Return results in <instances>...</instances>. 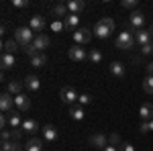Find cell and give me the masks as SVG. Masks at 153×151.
Here are the masks:
<instances>
[{"mask_svg":"<svg viewBox=\"0 0 153 151\" xmlns=\"http://www.w3.org/2000/svg\"><path fill=\"white\" fill-rule=\"evenodd\" d=\"M35 31L31 29V27H19L16 31H14V39H16V43L23 47V45H29V43H33L35 41Z\"/></svg>","mask_w":153,"mask_h":151,"instance_id":"obj_1","label":"cell"},{"mask_svg":"<svg viewBox=\"0 0 153 151\" xmlns=\"http://www.w3.org/2000/svg\"><path fill=\"white\" fill-rule=\"evenodd\" d=\"M114 45H117L118 49H123V51H129V49H133V47H135V35H133V33H129V31L125 29L123 33H118Z\"/></svg>","mask_w":153,"mask_h":151,"instance_id":"obj_2","label":"cell"},{"mask_svg":"<svg viewBox=\"0 0 153 151\" xmlns=\"http://www.w3.org/2000/svg\"><path fill=\"white\" fill-rule=\"evenodd\" d=\"M59 98H61V102H63V104L74 106L76 102H78V98H80V96H78V92H76L71 86H63V88H61V92H59Z\"/></svg>","mask_w":153,"mask_h":151,"instance_id":"obj_3","label":"cell"},{"mask_svg":"<svg viewBox=\"0 0 153 151\" xmlns=\"http://www.w3.org/2000/svg\"><path fill=\"white\" fill-rule=\"evenodd\" d=\"M90 39H92V31H90V29H86V27H80V29L74 33V41H76V45L90 43Z\"/></svg>","mask_w":153,"mask_h":151,"instance_id":"obj_4","label":"cell"},{"mask_svg":"<svg viewBox=\"0 0 153 151\" xmlns=\"http://www.w3.org/2000/svg\"><path fill=\"white\" fill-rule=\"evenodd\" d=\"M68 55H70L71 61H78V63H80V61H84V59H88V51H86L82 45H74V47H70Z\"/></svg>","mask_w":153,"mask_h":151,"instance_id":"obj_5","label":"cell"},{"mask_svg":"<svg viewBox=\"0 0 153 151\" xmlns=\"http://www.w3.org/2000/svg\"><path fill=\"white\" fill-rule=\"evenodd\" d=\"M88 143L94 147V149H104V147H108V137L106 135H102V133H96V135H92L90 139H88Z\"/></svg>","mask_w":153,"mask_h":151,"instance_id":"obj_6","label":"cell"},{"mask_svg":"<svg viewBox=\"0 0 153 151\" xmlns=\"http://www.w3.org/2000/svg\"><path fill=\"white\" fill-rule=\"evenodd\" d=\"M14 106H16L19 112H25V110L31 108V98L27 94H19V96H14Z\"/></svg>","mask_w":153,"mask_h":151,"instance_id":"obj_7","label":"cell"},{"mask_svg":"<svg viewBox=\"0 0 153 151\" xmlns=\"http://www.w3.org/2000/svg\"><path fill=\"white\" fill-rule=\"evenodd\" d=\"M110 33H112V29H108V25H104L102 21L94 25V37H98V39H108Z\"/></svg>","mask_w":153,"mask_h":151,"instance_id":"obj_8","label":"cell"},{"mask_svg":"<svg viewBox=\"0 0 153 151\" xmlns=\"http://www.w3.org/2000/svg\"><path fill=\"white\" fill-rule=\"evenodd\" d=\"M12 106H14L12 94L2 92V96H0V108H2V112H12Z\"/></svg>","mask_w":153,"mask_h":151,"instance_id":"obj_9","label":"cell"},{"mask_svg":"<svg viewBox=\"0 0 153 151\" xmlns=\"http://www.w3.org/2000/svg\"><path fill=\"white\" fill-rule=\"evenodd\" d=\"M133 35H135V43H139L141 47H145L147 43H151V41H153L151 33H149V31H143V29H139V31H135Z\"/></svg>","mask_w":153,"mask_h":151,"instance_id":"obj_10","label":"cell"},{"mask_svg":"<svg viewBox=\"0 0 153 151\" xmlns=\"http://www.w3.org/2000/svg\"><path fill=\"white\" fill-rule=\"evenodd\" d=\"M29 27L35 31L37 35L45 29V16H41V14H35V16H31V21H29Z\"/></svg>","mask_w":153,"mask_h":151,"instance_id":"obj_11","label":"cell"},{"mask_svg":"<svg viewBox=\"0 0 153 151\" xmlns=\"http://www.w3.org/2000/svg\"><path fill=\"white\" fill-rule=\"evenodd\" d=\"M78 23H80V16H78V14H68V16H65V21H63V25H65V31H74V33H76V31H78V29H80V27H78Z\"/></svg>","mask_w":153,"mask_h":151,"instance_id":"obj_12","label":"cell"},{"mask_svg":"<svg viewBox=\"0 0 153 151\" xmlns=\"http://www.w3.org/2000/svg\"><path fill=\"white\" fill-rule=\"evenodd\" d=\"M23 88H25V84H23V82H19V80H10L8 84H6V92L14 94V96L23 94Z\"/></svg>","mask_w":153,"mask_h":151,"instance_id":"obj_13","label":"cell"},{"mask_svg":"<svg viewBox=\"0 0 153 151\" xmlns=\"http://www.w3.org/2000/svg\"><path fill=\"white\" fill-rule=\"evenodd\" d=\"M108 70H110V76H114V78H118V80L125 78V65H123L120 61H112Z\"/></svg>","mask_w":153,"mask_h":151,"instance_id":"obj_14","label":"cell"},{"mask_svg":"<svg viewBox=\"0 0 153 151\" xmlns=\"http://www.w3.org/2000/svg\"><path fill=\"white\" fill-rule=\"evenodd\" d=\"M25 88H27V90H31V92H37V90L41 88V82H39L37 76L31 74V76H27V78H25Z\"/></svg>","mask_w":153,"mask_h":151,"instance_id":"obj_15","label":"cell"},{"mask_svg":"<svg viewBox=\"0 0 153 151\" xmlns=\"http://www.w3.org/2000/svg\"><path fill=\"white\" fill-rule=\"evenodd\" d=\"M33 45H35V49L41 53L43 49H47V47H49V37L43 35V33H39V35L35 37V41H33Z\"/></svg>","mask_w":153,"mask_h":151,"instance_id":"obj_16","label":"cell"},{"mask_svg":"<svg viewBox=\"0 0 153 151\" xmlns=\"http://www.w3.org/2000/svg\"><path fill=\"white\" fill-rule=\"evenodd\" d=\"M43 139L49 141V143L57 141V129L53 127V125H45V127H43Z\"/></svg>","mask_w":153,"mask_h":151,"instance_id":"obj_17","label":"cell"},{"mask_svg":"<svg viewBox=\"0 0 153 151\" xmlns=\"http://www.w3.org/2000/svg\"><path fill=\"white\" fill-rule=\"evenodd\" d=\"M6 115H8V127H10V129H21L23 121H21L19 110H12V112H6Z\"/></svg>","mask_w":153,"mask_h":151,"instance_id":"obj_18","label":"cell"},{"mask_svg":"<svg viewBox=\"0 0 153 151\" xmlns=\"http://www.w3.org/2000/svg\"><path fill=\"white\" fill-rule=\"evenodd\" d=\"M139 115H141L143 121H153V104L151 102H145L139 108Z\"/></svg>","mask_w":153,"mask_h":151,"instance_id":"obj_19","label":"cell"},{"mask_svg":"<svg viewBox=\"0 0 153 151\" xmlns=\"http://www.w3.org/2000/svg\"><path fill=\"white\" fill-rule=\"evenodd\" d=\"M2 47H4V53H10V55H14L16 51H21V45L16 43V39H6Z\"/></svg>","mask_w":153,"mask_h":151,"instance_id":"obj_20","label":"cell"},{"mask_svg":"<svg viewBox=\"0 0 153 151\" xmlns=\"http://www.w3.org/2000/svg\"><path fill=\"white\" fill-rule=\"evenodd\" d=\"M70 116L74 121H82L84 116H86V112H84V108L80 104H74V106H70Z\"/></svg>","mask_w":153,"mask_h":151,"instance_id":"obj_21","label":"cell"},{"mask_svg":"<svg viewBox=\"0 0 153 151\" xmlns=\"http://www.w3.org/2000/svg\"><path fill=\"white\" fill-rule=\"evenodd\" d=\"M31 65L33 68H45L47 65V55L45 53H37L35 57H31Z\"/></svg>","mask_w":153,"mask_h":151,"instance_id":"obj_22","label":"cell"},{"mask_svg":"<svg viewBox=\"0 0 153 151\" xmlns=\"http://www.w3.org/2000/svg\"><path fill=\"white\" fill-rule=\"evenodd\" d=\"M0 63H2V70H10L12 65L16 63V59H14V55H10V53H2Z\"/></svg>","mask_w":153,"mask_h":151,"instance_id":"obj_23","label":"cell"},{"mask_svg":"<svg viewBox=\"0 0 153 151\" xmlns=\"http://www.w3.org/2000/svg\"><path fill=\"white\" fill-rule=\"evenodd\" d=\"M25 147H27V151H43V141L33 137V139H29V143Z\"/></svg>","mask_w":153,"mask_h":151,"instance_id":"obj_24","label":"cell"},{"mask_svg":"<svg viewBox=\"0 0 153 151\" xmlns=\"http://www.w3.org/2000/svg\"><path fill=\"white\" fill-rule=\"evenodd\" d=\"M84 6H86L84 0H70V2H68V8H70L71 14H78L80 10H84Z\"/></svg>","mask_w":153,"mask_h":151,"instance_id":"obj_25","label":"cell"},{"mask_svg":"<svg viewBox=\"0 0 153 151\" xmlns=\"http://www.w3.org/2000/svg\"><path fill=\"white\" fill-rule=\"evenodd\" d=\"M21 129H23V131H27V133H37L39 125H37V121H33V118H27V121H23Z\"/></svg>","mask_w":153,"mask_h":151,"instance_id":"obj_26","label":"cell"},{"mask_svg":"<svg viewBox=\"0 0 153 151\" xmlns=\"http://www.w3.org/2000/svg\"><path fill=\"white\" fill-rule=\"evenodd\" d=\"M51 12H53L55 16H68V14H70V8H68V4L61 2V4H55V6L51 8Z\"/></svg>","mask_w":153,"mask_h":151,"instance_id":"obj_27","label":"cell"},{"mask_svg":"<svg viewBox=\"0 0 153 151\" xmlns=\"http://www.w3.org/2000/svg\"><path fill=\"white\" fill-rule=\"evenodd\" d=\"M21 143L19 141H2V151H21Z\"/></svg>","mask_w":153,"mask_h":151,"instance_id":"obj_28","label":"cell"},{"mask_svg":"<svg viewBox=\"0 0 153 151\" xmlns=\"http://www.w3.org/2000/svg\"><path fill=\"white\" fill-rule=\"evenodd\" d=\"M88 59H90L92 63H100V61H102V53H100L98 49H90V51H88Z\"/></svg>","mask_w":153,"mask_h":151,"instance_id":"obj_29","label":"cell"},{"mask_svg":"<svg viewBox=\"0 0 153 151\" xmlns=\"http://www.w3.org/2000/svg\"><path fill=\"white\" fill-rule=\"evenodd\" d=\"M143 90L147 94H153V76H145V80H143Z\"/></svg>","mask_w":153,"mask_h":151,"instance_id":"obj_30","label":"cell"},{"mask_svg":"<svg viewBox=\"0 0 153 151\" xmlns=\"http://www.w3.org/2000/svg\"><path fill=\"white\" fill-rule=\"evenodd\" d=\"M94 102V98H92V94H80V98H78V104L80 106H88Z\"/></svg>","mask_w":153,"mask_h":151,"instance_id":"obj_31","label":"cell"},{"mask_svg":"<svg viewBox=\"0 0 153 151\" xmlns=\"http://www.w3.org/2000/svg\"><path fill=\"white\" fill-rule=\"evenodd\" d=\"M21 51H23V53H27L29 57H35L37 53H39V51L35 49V45H33V43H29V45H23V47H21Z\"/></svg>","mask_w":153,"mask_h":151,"instance_id":"obj_32","label":"cell"},{"mask_svg":"<svg viewBox=\"0 0 153 151\" xmlns=\"http://www.w3.org/2000/svg\"><path fill=\"white\" fill-rule=\"evenodd\" d=\"M120 6H123V8H127V10H137L139 2H137V0H123V2H120Z\"/></svg>","mask_w":153,"mask_h":151,"instance_id":"obj_33","label":"cell"},{"mask_svg":"<svg viewBox=\"0 0 153 151\" xmlns=\"http://www.w3.org/2000/svg\"><path fill=\"white\" fill-rule=\"evenodd\" d=\"M108 145H112V147L120 145V137H118L117 133H112V135H110V139H108Z\"/></svg>","mask_w":153,"mask_h":151,"instance_id":"obj_34","label":"cell"},{"mask_svg":"<svg viewBox=\"0 0 153 151\" xmlns=\"http://www.w3.org/2000/svg\"><path fill=\"white\" fill-rule=\"evenodd\" d=\"M12 6L14 8H27L29 6V0H12Z\"/></svg>","mask_w":153,"mask_h":151,"instance_id":"obj_35","label":"cell"},{"mask_svg":"<svg viewBox=\"0 0 153 151\" xmlns=\"http://www.w3.org/2000/svg\"><path fill=\"white\" fill-rule=\"evenodd\" d=\"M141 53H143V55H151V53H153V41H151V43H147L145 47H141Z\"/></svg>","mask_w":153,"mask_h":151,"instance_id":"obj_36","label":"cell"},{"mask_svg":"<svg viewBox=\"0 0 153 151\" xmlns=\"http://www.w3.org/2000/svg\"><path fill=\"white\" fill-rule=\"evenodd\" d=\"M118 151H135V147H133L131 143H120V145H118Z\"/></svg>","mask_w":153,"mask_h":151,"instance_id":"obj_37","label":"cell"},{"mask_svg":"<svg viewBox=\"0 0 153 151\" xmlns=\"http://www.w3.org/2000/svg\"><path fill=\"white\" fill-rule=\"evenodd\" d=\"M23 135V129H12V141H19Z\"/></svg>","mask_w":153,"mask_h":151,"instance_id":"obj_38","label":"cell"},{"mask_svg":"<svg viewBox=\"0 0 153 151\" xmlns=\"http://www.w3.org/2000/svg\"><path fill=\"white\" fill-rule=\"evenodd\" d=\"M0 137H2V141H10L12 133H10V131H6V129H2V133H0Z\"/></svg>","mask_w":153,"mask_h":151,"instance_id":"obj_39","label":"cell"},{"mask_svg":"<svg viewBox=\"0 0 153 151\" xmlns=\"http://www.w3.org/2000/svg\"><path fill=\"white\" fill-rule=\"evenodd\" d=\"M139 131H141V133H149V123H147V121H141V125H139Z\"/></svg>","mask_w":153,"mask_h":151,"instance_id":"obj_40","label":"cell"},{"mask_svg":"<svg viewBox=\"0 0 153 151\" xmlns=\"http://www.w3.org/2000/svg\"><path fill=\"white\" fill-rule=\"evenodd\" d=\"M51 29H53V31H61V29H65V25L59 23V21H55V23L51 25Z\"/></svg>","mask_w":153,"mask_h":151,"instance_id":"obj_41","label":"cell"},{"mask_svg":"<svg viewBox=\"0 0 153 151\" xmlns=\"http://www.w3.org/2000/svg\"><path fill=\"white\" fill-rule=\"evenodd\" d=\"M6 125H8V115H2V116H0V127L4 129Z\"/></svg>","mask_w":153,"mask_h":151,"instance_id":"obj_42","label":"cell"},{"mask_svg":"<svg viewBox=\"0 0 153 151\" xmlns=\"http://www.w3.org/2000/svg\"><path fill=\"white\" fill-rule=\"evenodd\" d=\"M147 76H153V61L147 63Z\"/></svg>","mask_w":153,"mask_h":151,"instance_id":"obj_43","label":"cell"},{"mask_svg":"<svg viewBox=\"0 0 153 151\" xmlns=\"http://www.w3.org/2000/svg\"><path fill=\"white\" fill-rule=\"evenodd\" d=\"M102 151H118V147H112V145H108V147H104Z\"/></svg>","mask_w":153,"mask_h":151,"instance_id":"obj_44","label":"cell"},{"mask_svg":"<svg viewBox=\"0 0 153 151\" xmlns=\"http://www.w3.org/2000/svg\"><path fill=\"white\" fill-rule=\"evenodd\" d=\"M147 123H149V133H151L153 131V121H147Z\"/></svg>","mask_w":153,"mask_h":151,"instance_id":"obj_45","label":"cell"},{"mask_svg":"<svg viewBox=\"0 0 153 151\" xmlns=\"http://www.w3.org/2000/svg\"><path fill=\"white\" fill-rule=\"evenodd\" d=\"M149 33H151V37H153V27H151V29H149Z\"/></svg>","mask_w":153,"mask_h":151,"instance_id":"obj_46","label":"cell"}]
</instances>
